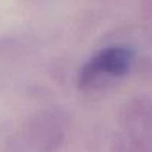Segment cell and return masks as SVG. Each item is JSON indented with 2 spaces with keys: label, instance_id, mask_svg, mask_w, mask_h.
Returning a JSON list of instances; mask_svg holds the SVG:
<instances>
[{
  "label": "cell",
  "instance_id": "3",
  "mask_svg": "<svg viewBox=\"0 0 152 152\" xmlns=\"http://www.w3.org/2000/svg\"><path fill=\"white\" fill-rule=\"evenodd\" d=\"M118 121L121 131L128 137H152V99L133 96L119 109Z\"/></svg>",
  "mask_w": 152,
  "mask_h": 152
},
{
  "label": "cell",
  "instance_id": "4",
  "mask_svg": "<svg viewBox=\"0 0 152 152\" xmlns=\"http://www.w3.org/2000/svg\"><path fill=\"white\" fill-rule=\"evenodd\" d=\"M139 12L146 39L152 45V0H139Z\"/></svg>",
  "mask_w": 152,
  "mask_h": 152
},
{
  "label": "cell",
  "instance_id": "1",
  "mask_svg": "<svg viewBox=\"0 0 152 152\" xmlns=\"http://www.w3.org/2000/svg\"><path fill=\"white\" fill-rule=\"evenodd\" d=\"M67 136V115L60 107L33 113L24 127V142L31 152H58Z\"/></svg>",
  "mask_w": 152,
  "mask_h": 152
},
{
  "label": "cell",
  "instance_id": "5",
  "mask_svg": "<svg viewBox=\"0 0 152 152\" xmlns=\"http://www.w3.org/2000/svg\"><path fill=\"white\" fill-rule=\"evenodd\" d=\"M110 152H128V137L121 130L115 133L112 137Z\"/></svg>",
  "mask_w": 152,
  "mask_h": 152
},
{
  "label": "cell",
  "instance_id": "2",
  "mask_svg": "<svg viewBox=\"0 0 152 152\" xmlns=\"http://www.w3.org/2000/svg\"><path fill=\"white\" fill-rule=\"evenodd\" d=\"M133 52L125 45H112L90 58L78 73V87L84 91L94 90L107 79H118L128 73Z\"/></svg>",
  "mask_w": 152,
  "mask_h": 152
}]
</instances>
